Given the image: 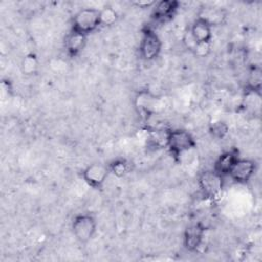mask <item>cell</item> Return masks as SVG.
I'll return each instance as SVG.
<instances>
[{
    "label": "cell",
    "mask_w": 262,
    "mask_h": 262,
    "mask_svg": "<svg viewBox=\"0 0 262 262\" xmlns=\"http://www.w3.org/2000/svg\"><path fill=\"white\" fill-rule=\"evenodd\" d=\"M100 26V9L96 8H82L73 17L72 30L73 32L88 36Z\"/></svg>",
    "instance_id": "6da1fadb"
},
{
    "label": "cell",
    "mask_w": 262,
    "mask_h": 262,
    "mask_svg": "<svg viewBox=\"0 0 262 262\" xmlns=\"http://www.w3.org/2000/svg\"><path fill=\"white\" fill-rule=\"evenodd\" d=\"M166 145L174 157H179L195 147L194 137L184 129L169 130L166 134Z\"/></svg>",
    "instance_id": "7a4b0ae2"
},
{
    "label": "cell",
    "mask_w": 262,
    "mask_h": 262,
    "mask_svg": "<svg viewBox=\"0 0 262 262\" xmlns=\"http://www.w3.org/2000/svg\"><path fill=\"white\" fill-rule=\"evenodd\" d=\"M97 222L90 214L76 215L72 221V231L74 236L81 244H86L93 238L96 233Z\"/></svg>",
    "instance_id": "3957f363"
},
{
    "label": "cell",
    "mask_w": 262,
    "mask_h": 262,
    "mask_svg": "<svg viewBox=\"0 0 262 262\" xmlns=\"http://www.w3.org/2000/svg\"><path fill=\"white\" fill-rule=\"evenodd\" d=\"M162 50V41L158 34L147 28L142 33V38L139 44V53L142 59L151 61L156 59Z\"/></svg>",
    "instance_id": "277c9868"
},
{
    "label": "cell",
    "mask_w": 262,
    "mask_h": 262,
    "mask_svg": "<svg viewBox=\"0 0 262 262\" xmlns=\"http://www.w3.org/2000/svg\"><path fill=\"white\" fill-rule=\"evenodd\" d=\"M223 176L215 172L213 169L203 171L198 179L199 187L206 196H216L223 189Z\"/></svg>",
    "instance_id": "5b68a950"
},
{
    "label": "cell",
    "mask_w": 262,
    "mask_h": 262,
    "mask_svg": "<svg viewBox=\"0 0 262 262\" xmlns=\"http://www.w3.org/2000/svg\"><path fill=\"white\" fill-rule=\"evenodd\" d=\"M110 174L108 167L100 163H92L84 168L82 171V177L84 181L92 188H100Z\"/></svg>",
    "instance_id": "8992f818"
},
{
    "label": "cell",
    "mask_w": 262,
    "mask_h": 262,
    "mask_svg": "<svg viewBox=\"0 0 262 262\" xmlns=\"http://www.w3.org/2000/svg\"><path fill=\"white\" fill-rule=\"evenodd\" d=\"M256 172V163L251 159L238 158L231 167L228 176L236 183H247Z\"/></svg>",
    "instance_id": "52a82bcc"
},
{
    "label": "cell",
    "mask_w": 262,
    "mask_h": 262,
    "mask_svg": "<svg viewBox=\"0 0 262 262\" xmlns=\"http://www.w3.org/2000/svg\"><path fill=\"white\" fill-rule=\"evenodd\" d=\"M179 7V2L176 0H161L155 3L152 6L151 17L156 21L165 23L173 18L177 9Z\"/></svg>",
    "instance_id": "ba28073f"
},
{
    "label": "cell",
    "mask_w": 262,
    "mask_h": 262,
    "mask_svg": "<svg viewBox=\"0 0 262 262\" xmlns=\"http://www.w3.org/2000/svg\"><path fill=\"white\" fill-rule=\"evenodd\" d=\"M193 42L196 43H211L212 41V25L205 18L199 16L191 25L188 31Z\"/></svg>",
    "instance_id": "9c48e42d"
},
{
    "label": "cell",
    "mask_w": 262,
    "mask_h": 262,
    "mask_svg": "<svg viewBox=\"0 0 262 262\" xmlns=\"http://www.w3.org/2000/svg\"><path fill=\"white\" fill-rule=\"evenodd\" d=\"M205 229L201 224H193L187 227L184 231L183 244L186 250L190 252H195L202 246L204 241Z\"/></svg>",
    "instance_id": "30bf717a"
},
{
    "label": "cell",
    "mask_w": 262,
    "mask_h": 262,
    "mask_svg": "<svg viewBox=\"0 0 262 262\" xmlns=\"http://www.w3.org/2000/svg\"><path fill=\"white\" fill-rule=\"evenodd\" d=\"M238 158V151L234 148L223 151L215 161L213 170L224 177L228 175L231 167Z\"/></svg>",
    "instance_id": "8fae6325"
},
{
    "label": "cell",
    "mask_w": 262,
    "mask_h": 262,
    "mask_svg": "<svg viewBox=\"0 0 262 262\" xmlns=\"http://www.w3.org/2000/svg\"><path fill=\"white\" fill-rule=\"evenodd\" d=\"M86 36L71 31V33H69V35L66 37L64 41V48L67 53L72 57L78 55L84 49L86 45Z\"/></svg>",
    "instance_id": "7c38bea8"
},
{
    "label": "cell",
    "mask_w": 262,
    "mask_h": 262,
    "mask_svg": "<svg viewBox=\"0 0 262 262\" xmlns=\"http://www.w3.org/2000/svg\"><path fill=\"white\" fill-rule=\"evenodd\" d=\"M107 167H108L110 173H112L116 177L122 178L130 172L131 165L125 159H117V160L113 161Z\"/></svg>",
    "instance_id": "4fadbf2b"
},
{
    "label": "cell",
    "mask_w": 262,
    "mask_h": 262,
    "mask_svg": "<svg viewBox=\"0 0 262 262\" xmlns=\"http://www.w3.org/2000/svg\"><path fill=\"white\" fill-rule=\"evenodd\" d=\"M261 82H262L261 71H260L259 68H254L250 72V75H249V78H248V87L250 88V91L252 93L260 94Z\"/></svg>",
    "instance_id": "5bb4252c"
},
{
    "label": "cell",
    "mask_w": 262,
    "mask_h": 262,
    "mask_svg": "<svg viewBox=\"0 0 262 262\" xmlns=\"http://www.w3.org/2000/svg\"><path fill=\"white\" fill-rule=\"evenodd\" d=\"M38 68V59L36 57L35 54L30 53L28 55H26L21 61V72L26 75H32L36 72Z\"/></svg>",
    "instance_id": "9a60e30c"
},
{
    "label": "cell",
    "mask_w": 262,
    "mask_h": 262,
    "mask_svg": "<svg viewBox=\"0 0 262 262\" xmlns=\"http://www.w3.org/2000/svg\"><path fill=\"white\" fill-rule=\"evenodd\" d=\"M118 19V14L112 7H104L100 9V26H112Z\"/></svg>",
    "instance_id": "2e32d148"
},
{
    "label": "cell",
    "mask_w": 262,
    "mask_h": 262,
    "mask_svg": "<svg viewBox=\"0 0 262 262\" xmlns=\"http://www.w3.org/2000/svg\"><path fill=\"white\" fill-rule=\"evenodd\" d=\"M210 132L212 133L213 136L217 137V138H223L227 132H228V126L224 123V122H215L213 123Z\"/></svg>",
    "instance_id": "e0dca14e"
},
{
    "label": "cell",
    "mask_w": 262,
    "mask_h": 262,
    "mask_svg": "<svg viewBox=\"0 0 262 262\" xmlns=\"http://www.w3.org/2000/svg\"><path fill=\"white\" fill-rule=\"evenodd\" d=\"M211 43H196L192 48V52L198 57H205L210 53Z\"/></svg>",
    "instance_id": "ac0fdd59"
},
{
    "label": "cell",
    "mask_w": 262,
    "mask_h": 262,
    "mask_svg": "<svg viewBox=\"0 0 262 262\" xmlns=\"http://www.w3.org/2000/svg\"><path fill=\"white\" fill-rule=\"evenodd\" d=\"M157 1H150V0H139V1H135L134 4L136 6H138L139 8H147V7H152L155 5Z\"/></svg>",
    "instance_id": "d6986e66"
}]
</instances>
